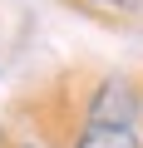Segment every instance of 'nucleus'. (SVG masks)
<instances>
[{
    "label": "nucleus",
    "mask_w": 143,
    "mask_h": 148,
    "mask_svg": "<svg viewBox=\"0 0 143 148\" xmlns=\"http://www.w3.org/2000/svg\"><path fill=\"white\" fill-rule=\"evenodd\" d=\"M79 148H138V138H133L128 128H109V123H94V128L79 138Z\"/></svg>",
    "instance_id": "nucleus-2"
},
{
    "label": "nucleus",
    "mask_w": 143,
    "mask_h": 148,
    "mask_svg": "<svg viewBox=\"0 0 143 148\" xmlns=\"http://www.w3.org/2000/svg\"><path fill=\"white\" fill-rule=\"evenodd\" d=\"M138 119V104L123 84H109L99 99H94V123H109V128H128Z\"/></svg>",
    "instance_id": "nucleus-1"
}]
</instances>
